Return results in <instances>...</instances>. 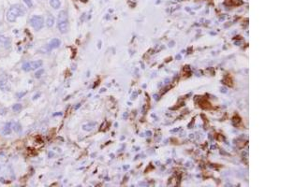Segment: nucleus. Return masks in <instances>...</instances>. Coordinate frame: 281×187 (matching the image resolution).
Segmentation results:
<instances>
[{"instance_id": "20e7f679", "label": "nucleus", "mask_w": 281, "mask_h": 187, "mask_svg": "<svg viewBox=\"0 0 281 187\" xmlns=\"http://www.w3.org/2000/svg\"><path fill=\"white\" fill-rule=\"evenodd\" d=\"M30 24L35 30H41L44 25V20L41 16L34 15L30 19Z\"/></svg>"}, {"instance_id": "9d476101", "label": "nucleus", "mask_w": 281, "mask_h": 187, "mask_svg": "<svg viewBox=\"0 0 281 187\" xmlns=\"http://www.w3.org/2000/svg\"><path fill=\"white\" fill-rule=\"evenodd\" d=\"M10 133H12V123H8L5 126L4 129H3V134L9 135Z\"/></svg>"}, {"instance_id": "4468645a", "label": "nucleus", "mask_w": 281, "mask_h": 187, "mask_svg": "<svg viewBox=\"0 0 281 187\" xmlns=\"http://www.w3.org/2000/svg\"><path fill=\"white\" fill-rule=\"evenodd\" d=\"M24 2L26 4V6L28 7V8H32L33 7V2H32V0H24Z\"/></svg>"}, {"instance_id": "7ed1b4c3", "label": "nucleus", "mask_w": 281, "mask_h": 187, "mask_svg": "<svg viewBox=\"0 0 281 187\" xmlns=\"http://www.w3.org/2000/svg\"><path fill=\"white\" fill-rule=\"evenodd\" d=\"M43 64V62L41 60H37V61H31V62H27V63H24L23 65V70L24 71H32V70H36V69H39V68H41V65Z\"/></svg>"}, {"instance_id": "9b49d317", "label": "nucleus", "mask_w": 281, "mask_h": 187, "mask_svg": "<svg viewBox=\"0 0 281 187\" xmlns=\"http://www.w3.org/2000/svg\"><path fill=\"white\" fill-rule=\"evenodd\" d=\"M95 126V123H91V124H85V126H83V128L86 131H90V130H92L93 128Z\"/></svg>"}, {"instance_id": "0eeeda50", "label": "nucleus", "mask_w": 281, "mask_h": 187, "mask_svg": "<svg viewBox=\"0 0 281 187\" xmlns=\"http://www.w3.org/2000/svg\"><path fill=\"white\" fill-rule=\"evenodd\" d=\"M50 5L54 9H58L61 6V2L60 0H50Z\"/></svg>"}, {"instance_id": "f03ea898", "label": "nucleus", "mask_w": 281, "mask_h": 187, "mask_svg": "<svg viewBox=\"0 0 281 187\" xmlns=\"http://www.w3.org/2000/svg\"><path fill=\"white\" fill-rule=\"evenodd\" d=\"M57 27H58V30L62 34H65V33L68 32V16H67V12L65 10H62L58 14Z\"/></svg>"}, {"instance_id": "f8f14e48", "label": "nucleus", "mask_w": 281, "mask_h": 187, "mask_svg": "<svg viewBox=\"0 0 281 187\" xmlns=\"http://www.w3.org/2000/svg\"><path fill=\"white\" fill-rule=\"evenodd\" d=\"M22 105L21 104H15V105H13V107H12V109L15 112H19L21 109H22Z\"/></svg>"}, {"instance_id": "423d86ee", "label": "nucleus", "mask_w": 281, "mask_h": 187, "mask_svg": "<svg viewBox=\"0 0 281 187\" xmlns=\"http://www.w3.org/2000/svg\"><path fill=\"white\" fill-rule=\"evenodd\" d=\"M61 41L58 38H53L52 40L50 41L49 43V48L52 50V49H56L58 47L60 46Z\"/></svg>"}, {"instance_id": "2eb2a0df", "label": "nucleus", "mask_w": 281, "mask_h": 187, "mask_svg": "<svg viewBox=\"0 0 281 187\" xmlns=\"http://www.w3.org/2000/svg\"><path fill=\"white\" fill-rule=\"evenodd\" d=\"M43 72H44V70H43V69H39V70L35 74V77H36V78H41V74H43Z\"/></svg>"}, {"instance_id": "ddd939ff", "label": "nucleus", "mask_w": 281, "mask_h": 187, "mask_svg": "<svg viewBox=\"0 0 281 187\" xmlns=\"http://www.w3.org/2000/svg\"><path fill=\"white\" fill-rule=\"evenodd\" d=\"M13 129L15 130V132H20L22 128H21V126H20L19 124H15L13 126Z\"/></svg>"}, {"instance_id": "f257e3e1", "label": "nucleus", "mask_w": 281, "mask_h": 187, "mask_svg": "<svg viewBox=\"0 0 281 187\" xmlns=\"http://www.w3.org/2000/svg\"><path fill=\"white\" fill-rule=\"evenodd\" d=\"M26 10L22 7L21 5H13L9 8V9L7 12V20H8L9 23H14L18 17L20 16H24Z\"/></svg>"}, {"instance_id": "6e6552de", "label": "nucleus", "mask_w": 281, "mask_h": 187, "mask_svg": "<svg viewBox=\"0 0 281 187\" xmlns=\"http://www.w3.org/2000/svg\"><path fill=\"white\" fill-rule=\"evenodd\" d=\"M53 24H54V17L53 15H49L46 20V25L48 27H53Z\"/></svg>"}, {"instance_id": "dca6fc26", "label": "nucleus", "mask_w": 281, "mask_h": 187, "mask_svg": "<svg viewBox=\"0 0 281 187\" xmlns=\"http://www.w3.org/2000/svg\"><path fill=\"white\" fill-rule=\"evenodd\" d=\"M39 97V94H38V95H36V96L34 97V98H33V99H37V98Z\"/></svg>"}, {"instance_id": "39448f33", "label": "nucleus", "mask_w": 281, "mask_h": 187, "mask_svg": "<svg viewBox=\"0 0 281 187\" xmlns=\"http://www.w3.org/2000/svg\"><path fill=\"white\" fill-rule=\"evenodd\" d=\"M0 45L3 46L4 48L8 49L10 47V39L6 38V36L0 35Z\"/></svg>"}, {"instance_id": "1a4fd4ad", "label": "nucleus", "mask_w": 281, "mask_h": 187, "mask_svg": "<svg viewBox=\"0 0 281 187\" xmlns=\"http://www.w3.org/2000/svg\"><path fill=\"white\" fill-rule=\"evenodd\" d=\"M0 89L3 91H9L10 87L8 84V82H5V80H0Z\"/></svg>"}]
</instances>
